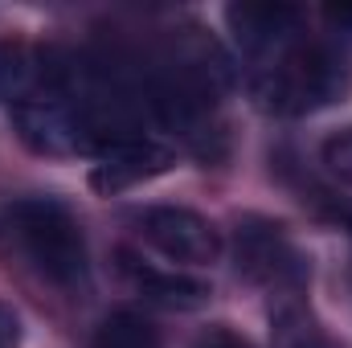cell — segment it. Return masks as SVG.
Instances as JSON below:
<instances>
[{"mask_svg": "<svg viewBox=\"0 0 352 348\" xmlns=\"http://www.w3.org/2000/svg\"><path fill=\"white\" fill-rule=\"evenodd\" d=\"M8 226L29 262L58 287H74L87 274V238L74 213L50 197H25L8 209Z\"/></svg>", "mask_w": 352, "mask_h": 348, "instance_id": "obj_2", "label": "cell"}, {"mask_svg": "<svg viewBox=\"0 0 352 348\" xmlns=\"http://www.w3.org/2000/svg\"><path fill=\"white\" fill-rule=\"evenodd\" d=\"M234 259L238 270L254 283H299L303 279V266L299 254L291 250L283 226H270V221H246L238 226V242H234Z\"/></svg>", "mask_w": 352, "mask_h": 348, "instance_id": "obj_6", "label": "cell"}, {"mask_svg": "<svg viewBox=\"0 0 352 348\" xmlns=\"http://www.w3.org/2000/svg\"><path fill=\"white\" fill-rule=\"evenodd\" d=\"M123 274H127V283H131L144 299H152V303H160V307H173V312H192V307L209 303V295H213L209 283H201V279H192V274L144 266V262H135L131 254H123Z\"/></svg>", "mask_w": 352, "mask_h": 348, "instance_id": "obj_9", "label": "cell"}, {"mask_svg": "<svg viewBox=\"0 0 352 348\" xmlns=\"http://www.w3.org/2000/svg\"><path fill=\"white\" fill-rule=\"evenodd\" d=\"M274 348H340L303 307H283L274 316Z\"/></svg>", "mask_w": 352, "mask_h": 348, "instance_id": "obj_11", "label": "cell"}, {"mask_svg": "<svg viewBox=\"0 0 352 348\" xmlns=\"http://www.w3.org/2000/svg\"><path fill=\"white\" fill-rule=\"evenodd\" d=\"M66 66L54 54H41L16 37H0V98L21 107L33 98H62Z\"/></svg>", "mask_w": 352, "mask_h": 348, "instance_id": "obj_5", "label": "cell"}, {"mask_svg": "<svg viewBox=\"0 0 352 348\" xmlns=\"http://www.w3.org/2000/svg\"><path fill=\"white\" fill-rule=\"evenodd\" d=\"M140 230L144 238L173 262H192V266H205L221 254V238L217 230L192 213V209H180V205H156L140 217Z\"/></svg>", "mask_w": 352, "mask_h": 348, "instance_id": "obj_4", "label": "cell"}, {"mask_svg": "<svg viewBox=\"0 0 352 348\" xmlns=\"http://www.w3.org/2000/svg\"><path fill=\"white\" fill-rule=\"evenodd\" d=\"M226 21L246 54H274L299 33L303 12L295 4H230Z\"/></svg>", "mask_w": 352, "mask_h": 348, "instance_id": "obj_8", "label": "cell"}, {"mask_svg": "<svg viewBox=\"0 0 352 348\" xmlns=\"http://www.w3.org/2000/svg\"><path fill=\"white\" fill-rule=\"evenodd\" d=\"M16 135L41 156H78L90 152L87 107H70L62 98H33L12 107Z\"/></svg>", "mask_w": 352, "mask_h": 348, "instance_id": "obj_3", "label": "cell"}, {"mask_svg": "<svg viewBox=\"0 0 352 348\" xmlns=\"http://www.w3.org/2000/svg\"><path fill=\"white\" fill-rule=\"evenodd\" d=\"M352 87L349 58L332 45H303L283 54L266 66L254 83V98L263 111L274 115H307L328 102H340Z\"/></svg>", "mask_w": 352, "mask_h": 348, "instance_id": "obj_1", "label": "cell"}, {"mask_svg": "<svg viewBox=\"0 0 352 348\" xmlns=\"http://www.w3.org/2000/svg\"><path fill=\"white\" fill-rule=\"evenodd\" d=\"M168 164H173V152L164 144L135 135V140H127V144H119V148L98 156V164L90 173V188L111 197V193H123V188L148 180V176H160Z\"/></svg>", "mask_w": 352, "mask_h": 348, "instance_id": "obj_7", "label": "cell"}, {"mask_svg": "<svg viewBox=\"0 0 352 348\" xmlns=\"http://www.w3.org/2000/svg\"><path fill=\"white\" fill-rule=\"evenodd\" d=\"M324 164L340 176V180L352 184V127L340 131V135H332V140L324 144Z\"/></svg>", "mask_w": 352, "mask_h": 348, "instance_id": "obj_12", "label": "cell"}, {"mask_svg": "<svg viewBox=\"0 0 352 348\" xmlns=\"http://www.w3.org/2000/svg\"><path fill=\"white\" fill-rule=\"evenodd\" d=\"M94 348H164L160 332L152 328V320H144L140 312H115L98 324Z\"/></svg>", "mask_w": 352, "mask_h": 348, "instance_id": "obj_10", "label": "cell"}, {"mask_svg": "<svg viewBox=\"0 0 352 348\" xmlns=\"http://www.w3.org/2000/svg\"><path fill=\"white\" fill-rule=\"evenodd\" d=\"M349 230H352V226H349Z\"/></svg>", "mask_w": 352, "mask_h": 348, "instance_id": "obj_16", "label": "cell"}, {"mask_svg": "<svg viewBox=\"0 0 352 348\" xmlns=\"http://www.w3.org/2000/svg\"><path fill=\"white\" fill-rule=\"evenodd\" d=\"M0 348H21V320L8 303H0Z\"/></svg>", "mask_w": 352, "mask_h": 348, "instance_id": "obj_14", "label": "cell"}, {"mask_svg": "<svg viewBox=\"0 0 352 348\" xmlns=\"http://www.w3.org/2000/svg\"><path fill=\"white\" fill-rule=\"evenodd\" d=\"M192 348H250V340H242V336L230 332V328H209Z\"/></svg>", "mask_w": 352, "mask_h": 348, "instance_id": "obj_13", "label": "cell"}, {"mask_svg": "<svg viewBox=\"0 0 352 348\" xmlns=\"http://www.w3.org/2000/svg\"><path fill=\"white\" fill-rule=\"evenodd\" d=\"M324 17H328V25L336 33L352 37V4H332V8H324Z\"/></svg>", "mask_w": 352, "mask_h": 348, "instance_id": "obj_15", "label": "cell"}]
</instances>
